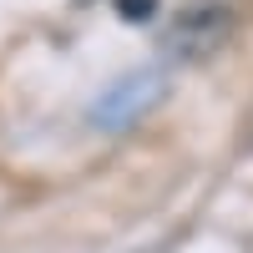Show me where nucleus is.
<instances>
[{"instance_id": "obj_3", "label": "nucleus", "mask_w": 253, "mask_h": 253, "mask_svg": "<svg viewBox=\"0 0 253 253\" xmlns=\"http://www.w3.org/2000/svg\"><path fill=\"white\" fill-rule=\"evenodd\" d=\"M157 5H162V0H117L122 20H137V26H142V20H152V15H157Z\"/></svg>"}, {"instance_id": "obj_1", "label": "nucleus", "mask_w": 253, "mask_h": 253, "mask_svg": "<svg viewBox=\"0 0 253 253\" xmlns=\"http://www.w3.org/2000/svg\"><path fill=\"white\" fill-rule=\"evenodd\" d=\"M228 26H233V10L228 5H203V10H187L172 20V31H167V51L182 56V61H198L208 51L223 46Z\"/></svg>"}, {"instance_id": "obj_2", "label": "nucleus", "mask_w": 253, "mask_h": 253, "mask_svg": "<svg viewBox=\"0 0 253 253\" xmlns=\"http://www.w3.org/2000/svg\"><path fill=\"white\" fill-rule=\"evenodd\" d=\"M157 96H162V76H157V71H137V76L117 81V86L91 107V117H96L101 126H132L142 112L157 107Z\"/></svg>"}]
</instances>
